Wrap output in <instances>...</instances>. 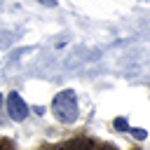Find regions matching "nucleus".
Wrapping results in <instances>:
<instances>
[{"label":"nucleus","mask_w":150,"mask_h":150,"mask_svg":"<svg viewBox=\"0 0 150 150\" xmlns=\"http://www.w3.org/2000/svg\"><path fill=\"white\" fill-rule=\"evenodd\" d=\"M129 131H131V134H134L138 141H143V138L148 136V134H145V129H138V127H136V129H129Z\"/></svg>","instance_id":"nucleus-5"},{"label":"nucleus","mask_w":150,"mask_h":150,"mask_svg":"<svg viewBox=\"0 0 150 150\" xmlns=\"http://www.w3.org/2000/svg\"><path fill=\"white\" fill-rule=\"evenodd\" d=\"M0 150H14V143H12L9 138H2V141H0Z\"/></svg>","instance_id":"nucleus-6"},{"label":"nucleus","mask_w":150,"mask_h":150,"mask_svg":"<svg viewBox=\"0 0 150 150\" xmlns=\"http://www.w3.org/2000/svg\"><path fill=\"white\" fill-rule=\"evenodd\" d=\"M98 150H115V148H112V145H101Z\"/></svg>","instance_id":"nucleus-7"},{"label":"nucleus","mask_w":150,"mask_h":150,"mask_svg":"<svg viewBox=\"0 0 150 150\" xmlns=\"http://www.w3.org/2000/svg\"><path fill=\"white\" fill-rule=\"evenodd\" d=\"M52 150H94V143L89 138H75V141H68V143H61Z\"/></svg>","instance_id":"nucleus-3"},{"label":"nucleus","mask_w":150,"mask_h":150,"mask_svg":"<svg viewBox=\"0 0 150 150\" xmlns=\"http://www.w3.org/2000/svg\"><path fill=\"white\" fill-rule=\"evenodd\" d=\"M52 108H54V115L61 122H66V124L75 122V117H77V96H75V91L66 89V91L56 94L54 101H52Z\"/></svg>","instance_id":"nucleus-1"},{"label":"nucleus","mask_w":150,"mask_h":150,"mask_svg":"<svg viewBox=\"0 0 150 150\" xmlns=\"http://www.w3.org/2000/svg\"><path fill=\"white\" fill-rule=\"evenodd\" d=\"M112 124H115V129H120V131H129V124H127V120H124V117H117Z\"/></svg>","instance_id":"nucleus-4"},{"label":"nucleus","mask_w":150,"mask_h":150,"mask_svg":"<svg viewBox=\"0 0 150 150\" xmlns=\"http://www.w3.org/2000/svg\"><path fill=\"white\" fill-rule=\"evenodd\" d=\"M0 103H2V94H0Z\"/></svg>","instance_id":"nucleus-8"},{"label":"nucleus","mask_w":150,"mask_h":150,"mask_svg":"<svg viewBox=\"0 0 150 150\" xmlns=\"http://www.w3.org/2000/svg\"><path fill=\"white\" fill-rule=\"evenodd\" d=\"M7 112H9V117H12L14 122H23V120L28 117V105H26V101H23L16 91H12V94L7 96Z\"/></svg>","instance_id":"nucleus-2"}]
</instances>
